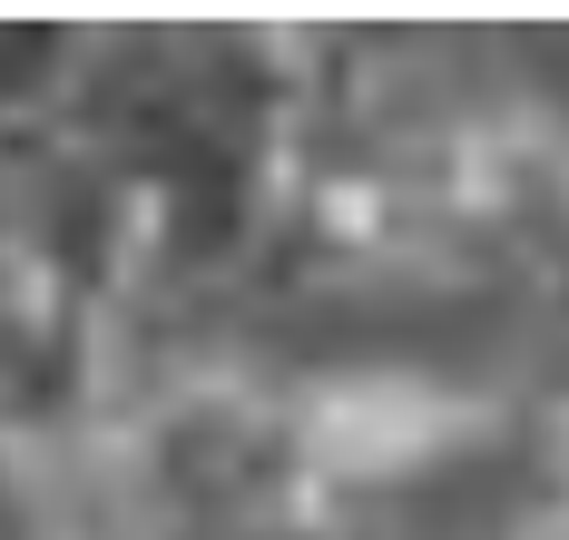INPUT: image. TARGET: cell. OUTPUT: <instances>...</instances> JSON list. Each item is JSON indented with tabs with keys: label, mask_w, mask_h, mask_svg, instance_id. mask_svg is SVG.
I'll return each mask as SVG.
<instances>
[{
	"label": "cell",
	"mask_w": 569,
	"mask_h": 540,
	"mask_svg": "<svg viewBox=\"0 0 569 540\" xmlns=\"http://www.w3.org/2000/svg\"><path fill=\"white\" fill-rule=\"evenodd\" d=\"M118 383H128V334L89 314L0 217V442L30 472H50L118 413Z\"/></svg>",
	"instance_id": "obj_1"
},
{
	"label": "cell",
	"mask_w": 569,
	"mask_h": 540,
	"mask_svg": "<svg viewBox=\"0 0 569 540\" xmlns=\"http://www.w3.org/2000/svg\"><path fill=\"white\" fill-rule=\"evenodd\" d=\"M89 30L79 20H0V148L59 119L69 79H79Z\"/></svg>",
	"instance_id": "obj_2"
},
{
	"label": "cell",
	"mask_w": 569,
	"mask_h": 540,
	"mask_svg": "<svg viewBox=\"0 0 569 540\" xmlns=\"http://www.w3.org/2000/svg\"><path fill=\"white\" fill-rule=\"evenodd\" d=\"M0 531L10 540H40V472L0 442Z\"/></svg>",
	"instance_id": "obj_3"
}]
</instances>
